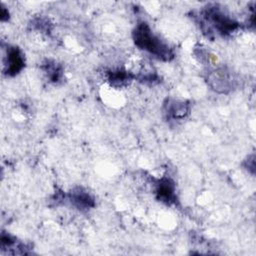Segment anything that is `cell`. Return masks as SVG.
<instances>
[{
  "label": "cell",
  "mask_w": 256,
  "mask_h": 256,
  "mask_svg": "<svg viewBox=\"0 0 256 256\" xmlns=\"http://www.w3.org/2000/svg\"><path fill=\"white\" fill-rule=\"evenodd\" d=\"M132 37L139 49L153 54L160 60L170 61L174 57L173 50L153 33L146 22H139L136 25Z\"/></svg>",
  "instance_id": "cell-1"
},
{
  "label": "cell",
  "mask_w": 256,
  "mask_h": 256,
  "mask_svg": "<svg viewBox=\"0 0 256 256\" xmlns=\"http://www.w3.org/2000/svg\"><path fill=\"white\" fill-rule=\"evenodd\" d=\"M45 71L49 76V78L54 82L60 80L62 76V69L55 62L50 63V61H48L47 64H45Z\"/></svg>",
  "instance_id": "cell-8"
},
{
  "label": "cell",
  "mask_w": 256,
  "mask_h": 256,
  "mask_svg": "<svg viewBox=\"0 0 256 256\" xmlns=\"http://www.w3.org/2000/svg\"><path fill=\"white\" fill-rule=\"evenodd\" d=\"M200 25L204 32L212 33V29L221 35H228L239 28V23L230 18L218 4H209L199 15Z\"/></svg>",
  "instance_id": "cell-2"
},
{
  "label": "cell",
  "mask_w": 256,
  "mask_h": 256,
  "mask_svg": "<svg viewBox=\"0 0 256 256\" xmlns=\"http://www.w3.org/2000/svg\"><path fill=\"white\" fill-rule=\"evenodd\" d=\"M69 200L80 210H88L95 206L94 198L81 187H76L69 193Z\"/></svg>",
  "instance_id": "cell-7"
},
{
  "label": "cell",
  "mask_w": 256,
  "mask_h": 256,
  "mask_svg": "<svg viewBox=\"0 0 256 256\" xmlns=\"http://www.w3.org/2000/svg\"><path fill=\"white\" fill-rule=\"evenodd\" d=\"M0 18H1V21H5L9 18V13L8 11L5 9V7H1V14H0Z\"/></svg>",
  "instance_id": "cell-10"
},
{
  "label": "cell",
  "mask_w": 256,
  "mask_h": 256,
  "mask_svg": "<svg viewBox=\"0 0 256 256\" xmlns=\"http://www.w3.org/2000/svg\"><path fill=\"white\" fill-rule=\"evenodd\" d=\"M235 74L227 68H218L210 72L207 76V83L218 93H228L237 86Z\"/></svg>",
  "instance_id": "cell-3"
},
{
  "label": "cell",
  "mask_w": 256,
  "mask_h": 256,
  "mask_svg": "<svg viewBox=\"0 0 256 256\" xmlns=\"http://www.w3.org/2000/svg\"><path fill=\"white\" fill-rule=\"evenodd\" d=\"M132 78V75L125 71H116V72H111L109 75V81L113 85H122L123 83L127 82Z\"/></svg>",
  "instance_id": "cell-9"
},
{
  "label": "cell",
  "mask_w": 256,
  "mask_h": 256,
  "mask_svg": "<svg viewBox=\"0 0 256 256\" xmlns=\"http://www.w3.org/2000/svg\"><path fill=\"white\" fill-rule=\"evenodd\" d=\"M190 112V105L187 101L166 99L163 105V113L168 120L184 119Z\"/></svg>",
  "instance_id": "cell-5"
},
{
  "label": "cell",
  "mask_w": 256,
  "mask_h": 256,
  "mask_svg": "<svg viewBox=\"0 0 256 256\" xmlns=\"http://www.w3.org/2000/svg\"><path fill=\"white\" fill-rule=\"evenodd\" d=\"M25 66L24 56L21 50L15 46H9L4 59V73L9 76L18 74Z\"/></svg>",
  "instance_id": "cell-4"
},
{
  "label": "cell",
  "mask_w": 256,
  "mask_h": 256,
  "mask_svg": "<svg viewBox=\"0 0 256 256\" xmlns=\"http://www.w3.org/2000/svg\"><path fill=\"white\" fill-rule=\"evenodd\" d=\"M156 196L158 200L165 202L167 204L175 203L176 195L174 182L167 177H163L160 180H158L156 187Z\"/></svg>",
  "instance_id": "cell-6"
}]
</instances>
